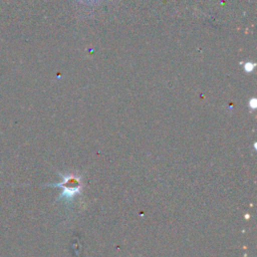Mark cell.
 <instances>
[{
  "instance_id": "obj_1",
  "label": "cell",
  "mask_w": 257,
  "mask_h": 257,
  "mask_svg": "<svg viewBox=\"0 0 257 257\" xmlns=\"http://www.w3.org/2000/svg\"><path fill=\"white\" fill-rule=\"evenodd\" d=\"M253 67H254V64H252V63H246V65H245L246 71H249V72L253 69Z\"/></svg>"
},
{
  "instance_id": "obj_2",
  "label": "cell",
  "mask_w": 257,
  "mask_h": 257,
  "mask_svg": "<svg viewBox=\"0 0 257 257\" xmlns=\"http://www.w3.org/2000/svg\"><path fill=\"white\" fill-rule=\"evenodd\" d=\"M85 1H87V2H90V1H96V0H85Z\"/></svg>"
}]
</instances>
